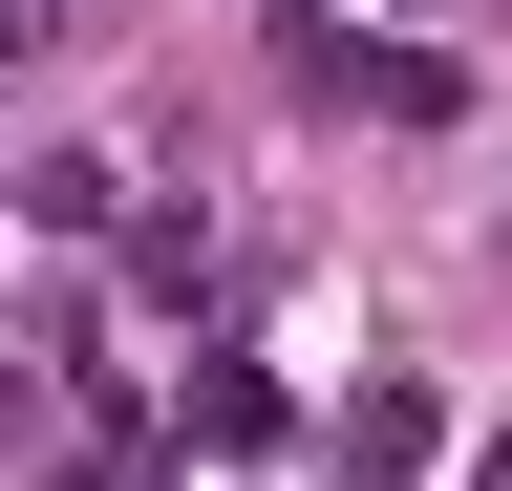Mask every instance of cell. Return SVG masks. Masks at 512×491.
I'll return each mask as SVG.
<instances>
[{
	"label": "cell",
	"instance_id": "obj_1",
	"mask_svg": "<svg viewBox=\"0 0 512 491\" xmlns=\"http://www.w3.org/2000/svg\"><path fill=\"white\" fill-rule=\"evenodd\" d=\"M320 86H342V107H384V129H427V107H448V65H427V43H320Z\"/></svg>",
	"mask_w": 512,
	"mask_h": 491
},
{
	"label": "cell",
	"instance_id": "obj_2",
	"mask_svg": "<svg viewBox=\"0 0 512 491\" xmlns=\"http://www.w3.org/2000/svg\"><path fill=\"white\" fill-rule=\"evenodd\" d=\"M22 43H64V0H0V65H22Z\"/></svg>",
	"mask_w": 512,
	"mask_h": 491
}]
</instances>
